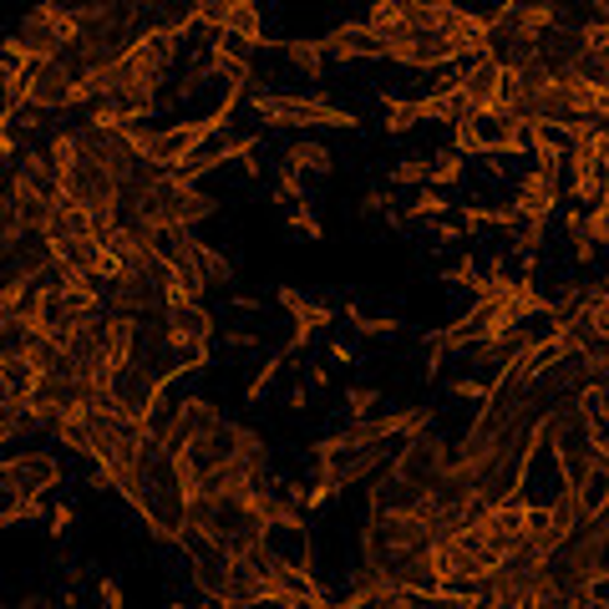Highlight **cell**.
Here are the masks:
<instances>
[{
  "mask_svg": "<svg viewBox=\"0 0 609 609\" xmlns=\"http://www.w3.org/2000/svg\"><path fill=\"white\" fill-rule=\"evenodd\" d=\"M488 391H492L488 381H477V376H467V372L447 381V397H452V402H473V406H483V402H488Z\"/></svg>",
  "mask_w": 609,
  "mask_h": 609,
  "instance_id": "cell-30",
  "label": "cell"
},
{
  "mask_svg": "<svg viewBox=\"0 0 609 609\" xmlns=\"http://www.w3.org/2000/svg\"><path fill=\"white\" fill-rule=\"evenodd\" d=\"M72 523H76V508H72V503H57L51 513H46V534H51V538H61L66 528H72Z\"/></svg>",
  "mask_w": 609,
  "mask_h": 609,
  "instance_id": "cell-38",
  "label": "cell"
},
{
  "mask_svg": "<svg viewBox=\"0 0 609 609\" xmlns=\"http://www.w3.org/2000/svg\"><path fill=\"white\" fill-rule=\"evenodd\" d=\"M254 508H259V523H265L269 534H275V528L310 534V528H305V508H300L295 488H284V483H265V488L254 492Z\"/></svg>",
  "mask_w": 609,
  "mask_h": 609,
  "instance_id": "cell-8",
  "label": "cell"
},
{
  "mask_svg": "<svg viewBox=\"0 0 609 609\" xmlns=\"http://www.w3.org/2000/svg\"><path fill=\"white\" fill-rule=\"evenodd\" d=\"M259 305H265L259 295H234V310H259Z\"/></svg>",
  "mask_w": 609,
  "mask_h": 609,
  "instance_id": "cell-45",
  "label": "cell"
},
{
  "mask_svg": "<svg viewBox=\"0 0 609 609\" xmlns=\"http://www.w3.org/2000/svg\"><path fill=\"white\" fill-rule=\"evenodd\" d=\"M559 204H564V194H559V179H544V173H523L519 179V194H513V214L519 219H534V223H549L553 214H559Z\"/></svg>",
  "mask_w": 609,
  "mask_h": 609,
  "instance_id": "cell-9",
  "label": "cell"
},
{
  "mask_svg": "<svg viewBox=\"0 0 609 609\" xmlns=\"http://www.w3.org/2000/svg\"><path fill=\"white\" fill-rule=\"evenodd\" d=\"M462 214V229H513L519 223V214H513V204H503V208H492V204H462L458 208Z\"/></svg>",
  "mask_w": 609,
  "mask_h": 609,
  "instance_id": "cell-21",
  "label": "cell"
},
{
  "mask_svg": "<svg viewBox=\"0 0 609 609\" xmlns=\"http://www.w3.org/2000/svg\"><path fill=\"white\" fill-rule=\"evenodd\" d=\"M427 244H437V249H467V229L452 219H437L427 223Z\"/></svg>",
  "mask_w": 609,
  "mask_h": 609,
  "instance_id": "cell-31",
  "label": "cell"
},
{
  "mask_svg": "<svg viewBox=\"0 0 609 609\" xmlns=\"http://www.w3.org/2000/svg\"><path fill=\"white\" fill-rule=\"evenodd\" d=\"M416 122H427V102L422 97H381V127H387V137H402L412 133Z\"/></svg>",
  "mask_w": 609,
  "mask_h": 609,
  "instance_id": "cell-16",
  "label": "cell"
},
{
  "mask_svg": "<svg viewBox=\"0 0 609 609\" xmlns=\"http://www.w3.org/2000/svg\"><path fill=\"white\" fill-rule=\"evenodd\" d=\"M295 204H305V179L280 168V183H275V208H280V214H290Z\"/></svg>",
  "mask_w": 609,
  "mask_h": 609,
  "instance_id": "cell-33",
  "label": "cell"
},
{
  "mask_svg": "<svg viewBox=\"0 0 609 609\" xmlns=\"http://www.w3.org/2000/svg\"><path fill=\"white\" fill-rule=\"evenodd\" d=\"M284 173H300V179H305V173H310V179H326L330 168H336V153L326 148V143H315V137H300V143H290V148H284Z\"/></svg>",
  "mask_w": 609,
  "mask_h": 609,
  "instance_id": "cell-12",
  "label": "cell"
},
{
  "mask_svg": "<svg viewBox=\"0 0 609 609\" xmlns=\"http://www.w3.org/2000/svg\"><path fill=\"white\" fill-rule=\"evenodd\" d=\"M284 61L295 66L305 82H320L326 76V46H320V36H295V41H280Z\"/></svg>",
  "mask_w": 609,
  "mask_h": 609,
  "instance_id": "cell-15",
  "label": "cell"
},
{
  "mask_svg": "<svg viewBox=\"0 0 609 609\" xmlns=\"http://www.w3.org/2000/svg\"><path fill=\"white\" fill-rule=\"evenodd\" d=\"M254 143H259V133H229L223 127V137H214V143H204V148L188 158V163L179 168V179L183 183H198L204 173H214V168H223V163H244V158H254Z\"/></svg>",
  "mask_w": 609,
  "mask_h": 609,
  "instance_id": "cell-6",
  "label": "cell"
},
{
  "mask_svg": "<svg viewBox=\"0 0 609 609\" xmlns=\"http://www.w3.org/2000/svg\"><path fill=\"white\" fill-rule=\"evenodd\" d=\"M204 280H208V290H223V284H234V265L223 259L214 244H204Z\"/></svg>",
  "mask_w": 609,
  "mask_h": 609,
  "instance_id": "cell-32",
  "label": "cell"
},
{
  "mask_svg": "<svg viewBox=\"0 0 609 609\" xmlns=\"http://www.w3.org/2000/svg\"><path fill=\"white\" fill-rule=\"evenodd\" d=\"M589 239H595V249L599 244L609 249V204H599L595 214H589Z\"/></svg>",
  "mask_w": 609,
  "mask_h": 609,
  "instance_id": "cell-39",
  "label": "cell"
},
{
  "mask_svg": "<svg viewBox=\"0 0 609 609\" xmlns=\"http://www.w3.org/2000/svg\"><path fill=\"white\" fill-rule=\"evenodd\" d=\"M290 361H295V351H290V345H280V351H275V356H269L265 366H259V372L249 376V387H244V402H249V406L259 402V397H265V391L275 387V381H280V372L290 366Z\"/></svg>",
  "mask_w": 609,
  "mask_h": 609,
  "instance_id": "cell-22",
  "label": "cell"
},
{
  "mask_svg": "<svg viewBox=\"0 0 609 609\" xmlns=\"http://www.w3.org/2000/svg\"><path fill=\"white\" fill-rule=\"evenodd\" d=\"M284 406H290V412H305V406H310V397H305V387H290V397H284Z\"/></svg>",
  "mask_w": 609,
  "mask_h": 609,
  "instance_id": "cell-43",
  "label": "cell"
},
{
  "mask_svg": "<svg viewBox=\"0 0 609 609\" xmlns=\"http://www.w3.org/2000/svg\"><path fill=\"white\" fill-rule=\"evenodd\" d=\"M397 194H391V188H366V194H361V219H381L387 223V214H397Z\"/></svg>",
  "mask_w": 609,
  "mask_h": 609,
  "instance_id": "cell-34",
  "label": "cell"
},
{
  "mask_svg": "<svg viewBox=\"0 0 609 609\" xmlns=\"http://www.w3.org/2000/svg\"><path fill=\"white\" fill-rule=\"evenodd\" d=\"M528 158H534V173L544 179H564V163H569V143L549 127H528Z\"/></svg>",
  "mask_w": 609,
  "mask_h": 609,
  "instance_id": "cell-11",
  "label": "cell"
},
{
  "mask_svg": "<svg viewBox=\"0 0 609 609\" xmlns=\"http://www.w3.org/2000/svg\"><path fill=\"white\" fill-rule=\"evenodd\" d=\"M452 148L462 153V158H492L498 153V122H462V127H452Z\"/></svg>",
  "mask_w": 609,
  "mask_h": 609,
  "instance_id": "cell-14",
  "label": "cell"
},
{
  "mask_svg": "<svg viewBox=\"0 0 609 609\" xmlns=\"http://www.w3.org/2000/svg\"><path fill=\"white\" fill-rule=\"evenodd\" d=\"M320 46H326V61H387V46H381V36L366 26V15L330 26L326 36H320Z\"/></svg>",
  "mask_w": 609,
  "mask_h": 609,
  "instance_id": "cell-7",
  "label": "cell"
},
{
  "mask_svg": "<svg viewBox=\"0 0 609 609\" xmlns=\"http://www.w3.org/2000/svg\"><path fill=\"white\" fill-rule=\"evenodd\" d=\"M11 523H21V503H0V534H5Z\"/></svg>",
  "mask_w": 609,
  "mask_h": 609,
  "instance_id": "cell-42",
  "label": "cell"
},
{
  "mask_svg": "<svg viewBox=\"0 0 609 609\" xmlns=\"http://www.w3.org/2000/svg\"><path fill=\"white\" fill-rule=\"evenodd\" d=\"M513 249L523 254V259H538V249H544V234H549V223H534V219H519L513 229Z\"/></svg>",
  "mask_w": 609,
  "mask_h": 609,
  "instance_id": "cell-27",
  "label": "cell"
},
{
  "mask_svg": "<svg viewBox=\"0 0 609 609\" xmlns=\"http://www.w3.org/2000/svg\"><path fill=\"white\" fill-rule=\"evenodd\" d=\"M21 431H31V427H26V412H21L15 402H5V397H0V447L15 442Z\"/></svg>",
  "mask_w": 609,
  "mask_h": 609,
  "instance_id": "cell-36",
  "label": "cell"
},
{
  "mask_svg": "<svg viewBox=\"0 0 609 609\" xmlns=\"http://www.w3.org/2000/svg\"><path fill=\"white\" fill-rule=\"evenodd\" d=\"M51 437H57L66 452H76V458H92L97 452V427H92V402H72L66 412L57 416V427H51Z\"/></svg>",
  "mask_w": 609,
  "mask_h": 609,
  "instance_id": "cell-10",
  "label": "cell"
},
{
  "mask_svg": "<svg viewBox=\"0 0 609 609\" xmlns=\"http://www.w3.org/2000/svg\"><path fill=\"white\" fill-rule=\"evenodd\" d=\"M223 345H234V351H244V345H254V330H223Z\"/></svg>",
  "mask_w": 609,
  "mask_h": 609,
  "instance_id": "cell-41",
  "label": "cell"
},
{
  "mask_svg": "<svg viewBox=\"0 0 609 609\" xmlns=\"http://www.w3.org/2000/svg\"><path fill=\"white\" fill-rule=\"evenodd\" d=\"M97 609H127V599H122V584L107 574V580H97Z\"/></svg>",
  "mask_w": 609,
  "mask_h": 609,
  "instance_id": "cell-37",
  "label": "cell"
},
{
  "mask_svg": "<svg viewBox=\"0 0 609 609\" xmlns=\"http://www.w3.org/2000/svg\"><path fill=\"white\" fill-rule=\"evenodd\" d=\"M330 361H336V366H356V345H351V341H330Z\"/></svg>",
  "mask_w": 609,
  "mask_h": 609,
  "instance_id": "cell-40",
  "label": "cell"
},
{
  "mask_svg": "<svg viewBox=\"0 0 609 609\" xmlns=\"http://www.w3.org/2000/svg\"><path fill=\"white\" fill-rule=\"evenodd\" d=\"M477 280H483V269H477V259L467 249H458V259L442 269V284H447V290H473V295H477Z\"/></svg>",
  "mask_w": 609,
  "mask_h": 609,
  "instance_id": "cell-25",
  "label": "cell"
},
{
  "mask_svg": "<svg viewBox=\"0 0 609 609\" xmlns=\"http://www.w3.org/2000/svg\"><path fill=\"white\" fill-rule=\"evenodd\" d=\"M523 153H528V127L503 118L498 122V153H492V158H523Z\"/></svg>",
  "mask_w": 609,
  "mask_h": 609,
  "instance_id": "cell-28",
  "label": "cell"
},
{
  "mask_svg": "<svg viewBox=\"0 0 609 609\" xmlns=\"http://www.w3.org/2000/svg\"><path fill=\"white\" fill-rule=\"evenodd\" d=\"M462 173H467V158L458 148H437L431 153V188L442 194V188H458Z\"/></svg>",
  "mask_w": 609,
  "mask_h": 609,
  "instance_id": "cell-23",
  "label": "cell"
},
{
  "mask_svg": "<svg viewBox=\"0 0 609 609\" xmlns=\"http://www.w3.org/2000/svg\"><path fill=\"white\" fill-rule=\"evenodd\" d=\"M254 118L265 127H336V133H356L361 118L351 107H336L330 97H305V92H249Z\"/></svg>",
  "mask_w": 609,
  "mask_h": 609,
  "instance_id": "cell-1",
  "label": "cell"
},
{
  "mask_svg": "<svg viewBox=\"0 0 609 609\" xmlns=\"http://www.w3.org/2000/svg\"><path fill=\"white\" fill-rule=\"evenodd\" d=\"M387 188L397 194V188H431V158H422V153H412V158H397L387 173Z\"/></svg>",
  "mask_w": 609,
  "mask_h": 609,
  "instance_id": "cell-19",
  "label": "cell"
},
{
  "mask_svg": "<svg viewBox=\"0 0 609 609\" xmlns=\"http://www.w3.org/2000/svg\"><path fill=\"white\" fill-rule=\"evenodd\" d=\"M305 376H310V387H330V372H326V366H310Z\"/></svg>",
  "mask_w": 609,
  "mask_h": 609,
  "instance_id": "cell-46",
  "label": "cell"
},
{
  "mask_svg": "<svg viewBox=\"0 0 609 609\" xmlns=\"http://www.w3.org/2000/svg\"><path fill=\"white\" fill-rule=\"evenodd\" d=\"M483 57L492 61V66H503V72H513V66H534L538 61V31H528L513 15V5H498V11H488V51Z\"/></svg>",
  "mask_w": 609,
  "mask_h": 609,
  "instance_id": "cell-3",
  "label": "cell"
},
{
  "mask_svg": "<svg viewBox=\"0 0 609 609\" xmlns=\"http://www.w3.org/2000/svg\"><path fill=\"white\" fill-rule=\"evenodd\" d=\"M290 609H336V599H330V595H315V599H300V605H290Z\"/></svg>",
  "mask_w": 609,
  "mask_h": 609,
  "instance_id": "cell-44",
  "label": "cell"
},
{
  "mask_svg": "<svg viewBox=\"0 0 609 609\" xmlns=\"http://www.w3.org/2000/svg\"><path fill=\"white\" fill-rule=\"evenodd\" d=\"M31 72H36V66H21V61H5V57H0V112H15V107H26Z\"/></svg>",
  "mask_w": 609,
  "mask_h": 609,
  "instance_id": "cell-18",
  "label": "cell"
},
{
  "mask_svg": "<svg viewBox=\"0 0 609 609\" xmlns=\"http://www.w3.org/2000/svg\"><path fill=\"white\" fill-rule=\"evenodd\" d=\"M158 341H163L168 356H198L214 345V315L204 305H168Z\"/></svg>",
  "mask_w": 609,
  "mask_h": 609,
  "instance_id": "cell-4",
  "label": "cell"
},
{
  "mask_svg": "<svg viewBox=\"0 0 609 609\" xmlns=\"http://www.w3.org/2000/svg\"><path fill=\"white\" fill-rule=\"evenodd\" d=\"M452 214V204H447V194H437V188H422V194H412V204L402 208L406 223H437Z\"/></svg>",
  "mask_w": 609,
  "mask_h": 609,
  "instance_id": "cell-24",
  "label": "cell"
},
{
  "mask_svg": "<svg viewBox=\"0 0 609 609\" xmlns=\"http://www.w3.org/2000/svg\"><path fill=\"white\" fill-rule=\"evenodd\" d=\"M223 36H239V41H249V46H269L265 41V15H259V5H249V0H234V5H229V15H223Z\"/></svg>",
  "mask_w": 609,
  "mask_h": 609,
  "instance_id": "cell-17",
  "label": "cell"
},
{
  "mask_svg": "<svg viewBox=\"0 0 609 609\" xmlns=\"http://www.w3.org/2000/svg\"><path fill=\"white\" fill-rule=\"evenodd\" d=\"M336 483H326V477H315L310 488H295V498H300V508H305V513H320V508L330 503V498H336Z\"/></svg>",
  "mask_w": 609,
  "mask_h": 609,
  "instance_id": "cell-35",
  "label": "cell"
},
{
  "mask_svg": "<svg viewBox=\"0 0 609 609\" xmlns=\"http://www.w3.org/2000/svg\"><path fill=\"white\" fill-rule=\"evenodd\" d=\"M61 483V458L57 452H15V458H0V498L5 503H21V498H46V492Z\"/></svg>",
  "mask_w": 609,
  "mask_h": 609,
  "instance_id": "cell-2",
  "label": "cell"
},
{
  "mask_svg": "<svg viewBox=\"0 0 609 609\" xmlns=\"http://www.w3.org/2000/svg\"><path fill=\"white\" fill-rule=\"evenodd\" d=\"M345 326L356 330V336H366V341H391L402 330V320L397 315H372V310H361V305H345Z\"/></svg>",
  "mask_w": 609,
  "mask_h": 609,
  "instance_id": "cell-20",
  "label": "cell"
},
{
  "mask_svg": "<svg viewBox=\"0 0 609 609\" xmlns=\"http://www.w3.org/2000/svg\"><path fill=\"white\" fill-rule=\"evenodd\" d=\"M97 229H92V219H87V208H76V204H61L51 219H46V244L57 249V244H72V239H92ZM102 239V234H97Z\"/></svg>",
  "mask_w": 609,
  "mask_h": 609,
  "instance_id": "cell-13",
  "label": "cell"
},
{
  "mask_svg": "<svg viewBox=\"0 0 609 609\" xmlns=\"http://www.w3.org/2000/svg\"><path fill=\"white\" fill-rule=\"evenodd\" d=\"M381 412V391L376 387H351L345 391V416L351 422H366V416H376Z\"/></svg>",
  "mask_w": 609,
  "mask_h": 609,
  "instance_id": "cell-29",
  "label": "cell"
},
{
  "mask_svg": "<svg viewBox=\"0 0 609 609\" xmlns=\"http://www.w3.org/2000/svg\"><path fill=\"white\" fill-rule=\"evenodd\" d=\"M275 300H280V310L290 315V326H295V330H290V341H284L290 351H295V356H300V351H305V345H310L326 326H336V310H330L326 300H310L305 290H295V284H280V290H275Z\"/></svg>",
  "mask_w": 609,
  "mask_h": 609,
  "instance_id": "cell-5",
  "label": "cell"
},
{
  "mask_svg": "<svg viewBox=\"0 0 609 609\" xmlns=\"http://www.w3.org/2000/svg\"><path fill=\"white\" fill-rule=\"evenodd\" d=\"M284 229H290L295 239H310V244H315V239H326V223H320V214H315L310 204L290 208V214H284Z\"/></svg>",
  "mask_w": 609,
  "mask_h": 609,
  "instance_id": "cell-26",
  "label": "cell"
}]
</instances>
